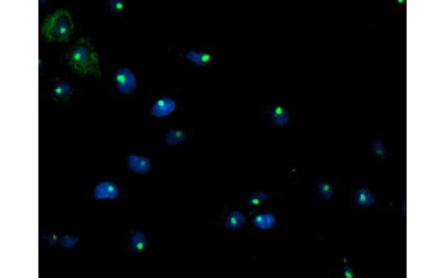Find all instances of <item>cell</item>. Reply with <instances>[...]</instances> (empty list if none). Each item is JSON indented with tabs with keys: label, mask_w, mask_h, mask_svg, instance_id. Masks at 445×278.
<instances>
[{
	"label": "cell",
	"mask_w": 445,
	"mask_h": 278,
	"mask_svg": "<svg viewBox=\"0 0 445 278\" xmlns=\"http://www.w3.org/2000/svg\"><path fill=\"white\" fill-rule=\"evenodd\" d=\"M66 60L76 74L101 77L99 54L88 37L82 36L76 41L68 51Z\"/></svg>",
	"instance_id": "1"
},
{
	"label": "cell",
	"mask_w": 445,
	"mask_h": 278,
	"mask_svg": "<svg viewBox=\"0 0 445 278\" xmlns=\"http://www.w3.org/2000/svg\"><path fill=\"white\" fill-rule=\"evenodd\" d=\"M74 31V24L68 10L60 8L44 20L41 35L48 42H68Z\"/></svg>",
	"instance_id": "2"
},
{
	"label": "cell",
	"mask_w": 445,
	"mask_h": 278,
	"mask_svg": "<svg viewBox=\"0 0 445 278\" xmlns=\"http://www.w3.org/2000/svg\"><path fill=\"white\" fill-rule=\"evenodd\" d=\"M114 80L117 89L123 95H131L138 85L136 76L133 72L126 68H121L116 71Z\"/></svg>",
	"instance_id": "3"
},
{
	"label": "cell",
	"mask_w": 445,
	"mask_h": 278,
	"mask_svg": "<svg viewBox=\"0 0 445 278\" xmlns=\"http://www.w3.org/2000/svg\"><path fill=\"white\" fill-rule=\"evenodd\" d=\"M96 199L114 200L118 197L119 188L114 182L103 181L96 185L94 190Z\"/></svg>",
	"instance_id": "4"
},
{
	"label": "cell",
	"mask_w": 445,
	"mask_h": 278,
	"mask_svg": "<svg viewBox=\"0 0 445 278\" xmlns=\"http://www.w3.org/2000/svg\"><path fill=\"white\" fill-rule=\"evenodd\" d=\"M177 104L173 99L164 98L154 103L151 108V114L157 118L168 117L176 110Z\"/></svg>",
	"instance_id": "5"
},
{
	"label": "cell",
	"mask_w": 445,
	"mask_h": 278,
	"mask_svg": "<svg viewBox=\"0 0 445 278\" xmlns=\"http://www.w3.org/2000/svg\"><path fill=\"white\" fill-rule=\"evenodd\" d=\"M128 166L132 172L141 174L148 173L151 169L150 160L147 157L143 156H129L128 158Z\"/></svg>",
	"instance_id": "6"
},
{
	"label": "cell",
	"mask_w": 445,
	"mask_h": 278,
	"mask_svg": "<svg viewBox=\"0 0 445 278\" xmlns=\"http://www.w3.org/2000/svg\"><path fill=\"white\" fill-rule=\"evenodd\" d=\"M131 248L135 254H142L147 249V240L143 232L132 231L131 232Z\"/></svg>",
	"instance_id": "7"
},
{
	"label": "cell",
	"mask_w": 445,
	"mask_h": 278,
	"mask_svg": "<svg viewBox=\"0 0 445 278\" xmlns=\"http://www.w3.org/2000/svg\"><path fill=\"white\" fill-rule=\"evenodd\" d=\"M247 221L246 216L238 211L229 213L225 220L224 227L229 230H235L242 227Z\"/></svg>",
	"instance_id": "8"
},
{
	"label": "cell",
	"mask_w": 445,
	"mask_h": 278,
	"mask_svg": "<svg viewBox=\"0 0 445 278\" xmlns=\"http://www.w3.org/2000/svg\"><path fill=\"white\" fill-rule=\"evenodd\" d=\"M72 85L68 82H59L53 88V98L57 101H66L70 99L72 95Z\"/></svg>",
	"instance_id": "9"
},
{
	"label": "cell",
	"mask_w": 445,
	"mask_h": 278,
	"mask_svg": "<svg viewBox=\"0 0 445 278\" xmlns=\"http://www.w3.org/2000/svg\"><path fill=\"white\" fill-rule=\"evenodd\" d=\"M253 224L260 230H269L272 229L276 223L275 216L269 213L256 215L253 220Z\"/></svg>",
	"instance_id": "10"
},
{
	"label": "cell",
	"mask_w": 445,
	"mask_h": 278,
	"mask_svg": "<svg viewBox=\"0 0 445 278\" xmlns=\"http://www.w3.org/2000/svg\"><path fill=\"white\" fill-rule=\"evenodd\" d=\"M271 118L274 124L278 126H284L289 123L290 115L288 111L284 107L278 105L271 111Z\"/></svg>",
	"instance_id": "11"
},
{
	"label": "cell",
	"mask_w": 445,
	"mask_h": 278,
	"mask_svg": "<svg viewBox=\"0 0 445 278\" xmlns=\"http://www.w3.org/2000/svg\"><path fill=\"white\" fill-rule=\"evenodd\" d=\"M185 56V58L188 61L191 62L197 66H206L210 65L212 63L211 55L206 53L198 52V51L191 50V51H188Z\"/></svg>",
	"instance_id": "12"
},
{
	"label": "cell",
	"mask_w": 445,
	"mask_h": 278,
	"mask_svg": "<svg viewBox=\"0 0 445 278\" xmlns=\"http://www.w3.org/2000/svg\"><path fill=\"white\" fill-rule=\"evenodd\" d=\"M356 204L362 207H370L375 203L373 194L367 189L361 188L356 191Z\"/></svg>",
	"instance_id": "13"
},
{
	"label": "cell",
	"mask_w": 445,
	"mask_h": 278,
	"mask_svg": "<svg viewBox=\"0 0 445 278\" xmlns=\"http://www.w3.org/2000/svg\"><path fill=\"white\" fill-rule=\"evenodd\" d=\"M186 135L185 132L178 129H172L166 135V142L167 145L174 146L180 145L185 140Z\"/></svg>",
	"instance_id": "14"
},
{
	"label": "cell",
	"mask_w": 445,
	"mask_h": 278,
	"mask_svg": "<svg viewBox=\"0 0 445 278\" xmlns=\"http://www.w3.org/2000/svg\"><path fill=\"white\" fill-rule=\"evenodd\" d=\"M269 200V196L267 193L259 192L252 195L247 200V204L251 208H256V207H261L263 204L268 202Z\"/></svg>",
	"instance_id": "15"
},
{
	"label": "cell",
	"mask_w": 445,
	"mask_h": 278,
	"mask_svg": "<svg viewBox=\"0 0 445 278\" xmlns=\"http://www.w3.org/2000/svg\"><path fill=\"white\" fill-rule=\"evenodd\" d=\"M319 187L320 195L324 198V199L329 201L331 200L333 196V189L332 185L325 181L320 182L318 184Z\"/></svg>",
	"instance_id": "16"
},
{
	"label": "cell",
	"mask_w": 445,
	"mask_h": 278,
	"mask_svg": "<svg viewBox=\"0 0 445 278\" xmlns=\"http://www.w3.org/2000/svg\"><path fill=\"white\" fill-rule=\"evenodd\" d=\"M109 10L115 14H120L124 11L126 4L122 0H111L108 4Z\"/></svg>",
	"instance_id": "17"
},
{
	"label": "cell",
	"mask_w": 445,
	"mask_h": 278,
	"mask_svg": "<svg viewBox=\"0 0 445 278\" xmlns=\"http://www.w3.org/2000/svg\"><path fill=\"white\" fill-rule=\"evenodd\" d=\"M60 243L63 245L65 248H73L74 246L76 245L77 243L78 240L77 238H75L74 236H71V235H66V236L63 237L61 240L60 241Z\"/></svg>",
	"instance_id": "18"
},
{
	"label": "cell",
	"mask_w": 445,
	"mask_h": 278,
	"mask_svg": "<svg viewBox=\"0 0 445 278\" xmlns=\"http://www.w3.org/2000/svg\"><path fill=\"white\" fill-rule=\"evenodd\" d=\"M372 149L374 152L376 153L378 155L381 156V157H384V154H385L382 142L380 140H375L374 142Z\"/></svg>",
	"instance_id": "19"
},
{
	"label": "cell",
	"mask_w": 445,
	"mask_h": 278,
	"mask_svg": "<svg viewBox=\"0 0 445 278\" xmlns=\"http://www.w3.org/2000/svg\"><path fill=\"white\" fill-rule=\"evenodd\" d=\"M45 239L48 241L51 245H55L59 242L58 238L55 235H51V236L45 237Z\"/></svg>",
	"instance_id": "20"
},
{
	"label": "cell",
	"mask_w": 445,
	"mask_h": 278,
	"mask_svg": "<svg viewBox=\"0 0 445 278\" xmlns=\"http://www.w3.org/2000/svg\"><path fill=\"white\" fill-rule=\"evenodd\" d=\"M344 275H345L346 278H354V274H353V269L349 267V266H346L344 267Z\"/></svg>",
	"instance_id": "21"
}]
</instances>
